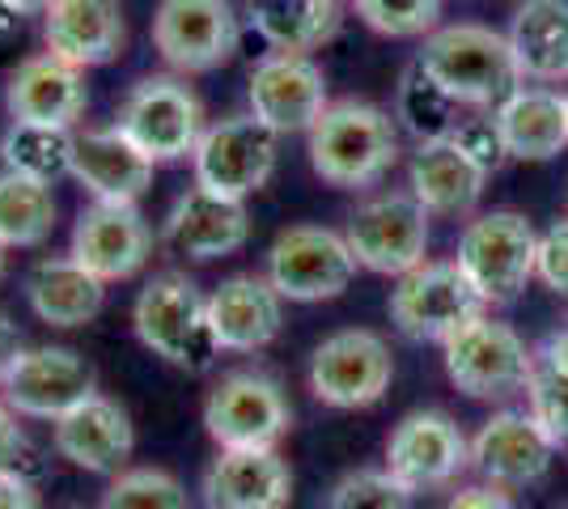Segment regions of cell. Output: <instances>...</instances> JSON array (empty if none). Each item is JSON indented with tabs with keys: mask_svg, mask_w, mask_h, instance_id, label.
<instances>
[{
	"mask_svg": "<svg viewBox=\"0 0 568 509\" xmlns=\"http://www.w3.org/2000/svg\"><path fill=\"white\" fill-rule=\"evenodd\" d=\"M310 170L339 192H369L399 162V123L365 98L332 102L306 132Z\"/></svg>",
	"mask_w": 568,
	"mask_h": 509,
	"instance_id": "cell-1",
	"label": "cell"
},
{
	"mask_svg": "<svg viewBox=\"0 0 568 509\" xmlns=\"http://www.w3.org/2000/svg\"><path fill=\"white\" fill-rule=\"evenodd\" d=\"M416 60L458 106H475V111H488V106L497 111L521 85L509 34L479 22L437 26L433 34H425Z\"/></svg>",
	"mask_w": 568,
	"mask_h": 509,
	"instance_id": "cell-2",
	"label": "cell"
},
{
	"mask_svg": "<svg viewBox=\"0 0 568 509\" xmlns=\"http://www.w3.org/2000/svg\"><path fill=\"white\" fill-rule=\"evenodd\" d=\"M132 332L158 362L200 374L221 357L209 327V297L187 272H158L132 302Z\"/></svg>",
	"mask_w": 568,
	"mask_h": 509,
	"instance_id": "cell-3",
	"label": "cell"
},
{
	"mask_svg": "<svg viewBox=\"0 0 568 509\" xmlns=\"http://www.w3.org/2000/svg\"><path fill=\"white\" fill-rule=\"evenodd\" d=\"M442 362L446 378L467 399L505 404L514 395H526V383L535 374V348H526V339L509 323L484 311L442 339Z\"/></svg>",
	"mask_w": 568,
	"mask_h": 509,
	"instance_id": "cell-4",
	"label": "cell"
},
{
	"mask_svg": "<svg viewBox=\"0 0 568 509\" xmlns=\"http://www.w3.org/2000/svg\"><path fill=\"white\" fill-rule=\"evenodd\" d=\"M115 128L153 166H170V162H191L209 123H204V102L183 77L153 73L128 90Z\"/></svg>",
	"mask_w": 568,
	"mask_h": 509,
	"instance_id": "cell-5",
	"label": "cell"
},
{
	"mask_svg": "<svg viewBox=\"0 0 568 509\" xmlns=\"http://www.w3.org/2000/svg\"><path fill=\"white\" fill-rule=\"evenodd\" d=\"M535 255H539V234L530 217L514 208H493L467 221V230L458 234L454 264L463 267L484 306H509L535 281Z\"/></svg>",
	"mask_w": 568,
	"mask_h": 509,
	"instance_id": "cell-6",
	"label": "cell"
},
{
	"mask_svg": "<svg viewBox=\"0 0 568 509\" xmlns=\"http://www.w3.org/2000/svg\"><path fill=\"white\" fill-rule=\"evenodd\" d=\"M276 162H281V136L251 111H242V115H225L204 128L200 145L191 153V179L195 187L213 195L251 200L267 187Z\"/></svg>",
	"mask_w": 568,
	"mask_h": 509,
	"instance_id": "cell-7",
	"label": "cell"
},
{
	"mask_svg": "<svg viewBox=\"0 0 568 509\" xmlns=\"http://www.w3.org/2000/svg\"><path fill=\"white\" fill-rule=\"evenodd\" d=\"M293 429V404L263 369H230L204 399V434L216 450H263L281 446Z\"/></svg>",
	"mask_w": 568,
	"mask_h": 509,
	"instance_id": "cell-8",
	"label": "cell"
},
{
	"mask_svg": "<svg viewBox=\"0 0 568 509\" xmlns=\"http://www.w3.org/2000/svg\"><path fill=\"white\" fill-rule=\"evenodd\" d=\"M353 246L344 238V230L327 225H288L276 234V243L267 246V267L263 276L276 285L284 302H332L339 293H348L356 281Z\"/></svg>",
	"mask_w": 568,
	"mask_h": 509,
	"instance_id": "cell-9",
	"label": "cell"
},
{
	"mask_svg": "<svg viewBox=\"0 0 568 509\" xmlns=\"http://www.w3.org/2000/svg\"><path fill=\"white\" fill-rule=\"evenodd\" d=\"M306 383L314 390V399L327 408H339V413L374 408L395 383L390 344L369 327L332 332L310 353Z\"/></svg>",
	"mask_w": 568,
	"mask_h": 509,
	"instance_id": "cell-10",
	"label": "cell"
},
{
	"mask_svg": "<svg viewBox=\"0 0 568 509\" xmlns=\"http://www.w3.org/2000/svg\"><path fill=\"white\" fill-rule=\"evenodd\" d=\"M149 39L170 73H213L237 55L242 18L234 0H162L153 9Z\"/></svg>",
	"mask_w": 568,
	"mask_h": 509,
	"instance_id": "cell-11",
	"label": "cell"
},
{
	"mask_svg": "<svg viewBox=\"0 0 568 509\" xmlns=\"http://www.w3.org/2000/svg\"><path fill=\"white\" fill-rule=\"evenodd\" d=\"M390 323L399 327L407 339L416 344H442L454 336L463 323H471L475 315H484V297L475 293V285L463 276V267L454 259H425L420 267L395 276L390 289Z\"/></svg>",
	"mask_w": 568,
	"mask_h": 509,
	"instance_id": "cell-12",
	"label": "cell"
},
{
	"mask_svg": "<svg viewBox=\"0 0 568 509\" xmlns=\"http://www.w3.org/2000/svg\"><path fill=\"white\" fill-rule=\"evenodd\" d=\"M428 217L433 213L412 192H382L348 213L344 238L365 272L403 276L428 259Z\"/></svg>",
	"mask_w": 568,
	"mask_h": 509,
	"instance_id": "cell-13",
	"label": "cell"
},
{
	"mask_svg": "<svg viewBox=\"0 0 568 509\" xmlns=\"http://www.w3.org/2000/svg\"><path fill=\"white\" fill-rule=\"evenodd\" d=\"M98 390V369L69 344H34L4 374L0 395L22 420H48L55 425L77 404H85Z\"/></svg>",
	"mask_w": 568,
	"mask_h": 509,
	"instance_id": "cell-14",
	"label": "cell"
},
{
	"mask_svg": "<svg viewBox=\"0 0 568 509\" xmlns=\"http://www.w3.org/2000/svg\"><path fill=\"white\" fill-rule=\"evenodd\" d=\"M471 467V437L458 429V420L437 408L407 413L386 437V471L412 497L450 488Z\"/></svg>",
	"mask_w": 568,
	"mask_h": 509,
	"instance_id": "cell-15",
	"label": "cell"
},
{
	"mask_svg": "<svg viewBox=\"0 0 568 509\" xmlns=\"http://www.w3.org/2000/svg\"><path fill=\"white\" fill-rule=\"evenodd\" d=\"M246 102H251V115L267 123L276 136H297V132H310L314 120L332 106L327 73L310 55L267 51L251 69Z\"/></svg>",
	"mask_w": 568,
	"mask_h": 509,
	"instance_id": "cell-16",
	"label": "cell"
},
{
	"mask_svg": "<svg viewBox=\"0 0 568 509\" xmlns=\"http://www.w3.org/2000/svg\"><path fill=\"white\" fill-rule=\"evenodd\" d=\"M69 255L77 264H85L94 276H102L106 285L132 281L149 255H153V230L144 221L141 204H102L90 200L77 225H72Z\"/></svg>",
	"mask_w": 568,
	"mask_h": 509,
	"instance_id": "cell-17",
	"label": "cell"
},
{
	"mask_svg": "<svg viewBox=\"0 0 568 509\" xmlns=\"http://www.w3.org/2000/svg\"><path fill=\"white\" fill-rule=\"evenodd\" d=\"M556 450L560 446L544 434V425L535 416L518 413V408H500L471 437V471L484 485L514 492V488L539 485L551 471Z\"/></svg>",
	"mask_w": 568,
	"mask_h": 509,
	"instance_id": "cell-18",
	"label": "cell"
},
{
	"mask_svg": "<svg viewBox=\"0 0 568 509\" xmlns=\"http://www.w3.org/2000/svg\"><path fill=\"white\" fill-rule=\"evenodd\" d=\"M51 446L60 459L90 476H119L136 450V429L119 399L94 390L85 404H77L51 425Z\"/></svg>",
	"mask_w": 568,
	"mask_h": 509,
	"instance_id": "cell-19",
	"label": "cell"
},
{
	"mask_svg": "<svg viewBox=\"0 0 568 509\" xmlns=\"http://www.w3.org/2000/svg\"><path fill=\"white\" fill-rule=\"evenodd\" d=\"M162 238L174 255L195 259V264H213L230 259L251 243V213L246 200L213 195L191 183L187 192L174 200V208L162 221Z\"/></svg>",
	"mask_w": 568,
	"mask_h": 509,
	"instance_id": "cell-20",
	"label": "cell"
},
{
	"mask_svg": "<svg viewBox=\"0 0 568 509\" xmlns=\"http://www.w3.org/2000/svg\"><path fill=\"white\" fill-rule=\"evenodd\" d=\"M90 106L85 73L64 64L60 55L39 51L26 55L4 81V111L9 123H48V128H77Z\"/></svg>",
	"mask_w": 568,
	"mask_h": 509,
	"instance_id": "cell-21",
	"label": "cell"
},
{
	"mask_svg": "<svg viewBox=\"0 0 568 509\" xmlns=\"http://www.w3.org/2000/svg\"><path fill=\"white\" fill-rule=\"evenodd\" d=\"M209 327L221 353H263L284 327V297L263 272L225 276L209 293Z\"/></svg>",
	"mask_w": 568,
	"mask_h": 509,
	"instance_id": "cell-22",
	"label": "cell"
},
{
	"mask_svg": "<svg viewBox=\"0 0 568 509\" xmlns=\"http://www.w3.org/2000/svg\"><path fill=\"white\" fill-rule=\"evenodd\" d=\"M43 43L72 69H102L128 48L123 0H51L43 13Z\"/></svg>",
	"mask_w": 568,
	"mask_h": 509,
	"instance_id": "cell-23",
	"label": "cell"
},
{
	"mask_svg": "<svg viewBox=\"0 0 568 509\" xmlns=\"http://www.w3.org/2000/svg\"><path fill=\"white\" fill-rule=\"evenodd\" d=\"M488 187V170L475 162L454 136L416 141L407 162V192L425 204L433 217H471Z\"/></svg>",
	"mask_w": 568,
	"mask_h": 509,
	"instance_id": "cell-24",
	"label": "cell"
},
{
	"mask_svg": "<svg viewBox=\"0 0 568 509\" xmlns=\"http://www.w3.org/2000/svg\"><path fill=\"white\" fill-rule=\"evenodd\" d=\"M209 509H288L293 501V471L276 446L263 450H216L204 480Z\"/></svg>",
	"mask_w": 568,
	"mask_h": 509,
	"instance_id": "cell-25",
	"label": "cell"
},
{
	"mask_svg": "<svg viewBox=\"0 0 568 509\" xmlns=\"http://www.w3.org/2000/svg\"><path fill=\"white\" fill-rule=\"evenodd\" d=\"M153 162L132 145L115 123L111 128H85L77 132L72 149V179L102 204H141L153 187Z\"/></svg>",
	"mask_w": 568,
	"mask_h": 509,
	"instance_id": "cell-26",
	"label": "cell"
},
{
	"mask_svg": "<svg viewBox=\"0 0 568 509\" xmlns=\"http://www.w3.org/2000/svg\"><path fill=\"white\" fill-rule=\"evenodd\" d=\"M26 302H30V315L39 323H48L55 332H77V327H90L102 315L106 281L94 276L85 264H77L64 251V255H48V259L30 267Z\"/></svg>",
	"mask_w": 568,
	"mask_h": 509,
	"instance_id": "cell-27",
	"label": "cell"
},
{
	"mask_svg": "<svg viewBox=\"0 0 568 509\" xmlns=\"http://www.w3.org/2000/svg\"><path fill=\"white\" fill-rule=\"evenodd\" d=\"M493 115L509 162H551L568 149V98L551 85H518Z\"/></svg>",
	"mask_w": 568,
	"mask_h": 509,
	"instance_id": "cell-28",
	"label": "cell"
},
{
	"mask_svg": "<svg viewBox=\"0 0 568 509\" xmlns=\"http://www.w3.org/2000/svg\"><path fill=\"white\" fill-rule=\"evenodd\" d=\"M509 48L521 81H568V0H521L509 22Z\"/></svg>",
	"mask_w": 568,
	"mask_h": 509,
	"instance_id": "cell-29",
	"label": "cell"
},
{
	"mask_svg": "<svg viewBox=\"0 0 568 509\" xmlns=\"http://www.w3.org/2000/svg\"><path fill=\"white\" fill-rule=\"evenodd\" d=\"M242 18L272 51L310 55L339 34L344 0H242Z\"/></svg>",
	"mask_w": 568,
	"mask_h": 509,
	"instance_id": "cell-30",
	"label": "cell"
},
{
	"mask_svg": "<svg viewBox=\"0 0 568 509\" xmlns=\"http://www.w3.org/2000/svg\"><path fill=\"white\" fill-rule=\"evenodd\" d=\"M77 128H48V123H9L0 136V166L55 187L72 174Z\"/></svg>",
	"mask_w": 568,
	"mask_h": 509,
	"instance_id": "cell-31",
	"label": "cell"
},
{
	"mask_svg": "<svg viewBox=\"0 0 568 509\" xmlns=\"http://www.w3.org/2000/svg\"><path fill=\"white\" fill-rule=\"evenodd\" d=\"M55 217H60V204L48 183L0 170V246L4 251L43 246L55 230Z\"/></svg>",
	"mask_w": 568,
	"mask_h": 509,
	"instance_id": "cell-32",
	"label": "cell"
},
{
	"mask_svg": "<svg viewBox=\"0 0 568 509\" xmlns=\"http://www.w3.org/2000/svg\"><path fill=\"white\" fill-rule=\"evenodd\" d=\"M454 102L433 77L420 69V60H412L399 77V98H395V120L416 136V141H442V136H454Z\"/></svg>",
	"mask_w": 568,
	"mask_h": 509,
	"instance_id": "cell-33",
	"label": "cell"
},
{
	"mask_svg": "<svg viewBox=\"0 0 568 509\" xmlns=\"http://www.w3.org/2000/svg\"><path fill=\"white\" fill-rule=\"evenodd\" d=\"M98 509H191V497L166 467H123L111 476Z\"/></svg>",
	"mask_w": 568,
	"mask_h": 509,
	"instance_id": "cell-34",
	"label": "cell"
},
{
	"mask_svg": "<svg viewBox=\"0 0 568 509\" xmlns=\"http://www.w3.org/2000/svg\"><path fill=\"white\" fill-rule=\"evenodd\" d=\"M446 0H353L356 18L386 39H425L442 22Z\"/></svg>",
	"mask_w": 568,
	"mask_h": 509,
	"instance_id": "cell-35",
	"label": "cell"
},
{
	"mask_svg": "<svg viewBox=\"0 0 568 509\" xmlns=\"http://www.w3.org/2000/svg\"><path fill=\"white\" fill-rule=\"evenodd\" d=\"M327 509H412V492L386 467H361L332 488Z\"/></svg>",
	"mask_w": 568,
	"mask_h": 509,
	"instance_id": "cell-36",
	"label": "cell"
},
{
	"mask_svg": "<svg viewBox=\"0 0 568 509\" xmlns=\"http://www.w3.org/2000/svg\"><path fill=\"white\" fill-rule=\"evenodd\" d=\"M526 413L544 425L556 446H568V374L535 362V374L526 383Z\"/></svg>",
	"mask_w": 568,
	"mask_h": 509,
	"instance_id": "cell-37",
	"label": "cell"
},
{
	"mask_svg": "<svg viewBox=\"0 0 568 509\" xmlns=\"http://www.w3.org/2000/svg\"><path fill=\"white\" fill-rule=\"evenodd\" d=\"M454 141L471 153L479 166L488 174H497L505 162H509V149H505V136H500L497 115H479V120H463L454 128Z\"/></svg>",
	"mask_w": 568,
	"mask_h": 509,
	"instance_id": "cell-38",
	"label": "cell"
},
{
	"mask_svg": "<svg viewBox=\"0 0 568 509\" xmlns=\"http://www.w3.org/2000/svg\"><path fill=\"white\" fill-rule=\"evenodd\" d=\"M535 281L556 297H568V217L547 225L539 234V255H535Z\"/></svg>",
	"mask_w": 568,
	"mask_h": 509,
	"instance_id": "cell-39",
	"label": "cell"
},
{
	"mask_svg": "<svg viewBox=\"0 0 568 509\" xmlns=\"http://www.w3.org/2000/svg\"><path fill=\"white\" fill-rule=\"evenodd\" d=\"M22 416L13 413L0 395V476H34V441L18 425Z\"/></svg>",
	"mask_w": 568,
	"mask_h": 509,
	"instance_id": "cell-40",
	"label": "cell"
},
{
	"mask_svg": "<svg viewBox=\"0 0 568 509\" xmlns=\"http://www.w3.org/2000/svg\"><path fill=\"white\" fill-rule=\"evenodd\" d=\"M446 509H518V506H514V497L497 485H467L446 501Z\"/></svg>",
	"mask_w": 568,
	"mask_h": 509,
	"instance_id": "cell-41",
	"label": "cell"
},
{
	"mask_svg": "<svg viewBox=\"0 0 568 509\" xmlns=\"http://www.w3.org/2000/svg\"><path fill=\"white\" fill-rule=\"evenodd\" d=\"M0 509H43L26 476H0Z\"/></svg>",
	"mask_w": 568,
	"mask_h": 509,
	"instance_id": "cell-42",
	"label": "cell"
},
{
	"mask_svg": "<svg viewBox=\"0 0 568 509\" xmlns=\"http://www.w3.org/2000/svg\"><path fill=\"white\" fill-rule=\"evenodd\" d=\"M22 348H26V339H22V332H18V323L0 311V383H4V374L13 369V362L22 357Z\"/></svg>",
	"mask_w": 568,
	"mask_h": 509,
	"instance_id": "cell-43",
	"label": "cell"
},
{
	"mask_svg": "<svg viewBox=\"0 0 568 509\" xmlns=\"http://www.w3.org/2000/svg\"><path fill=\"white\" fill-rule=\"evenodd\" d=\"M535 362L547 365V369H560V374H568V327L551 332V336L535 348Z\"/></svg>",
	"mask_w": 568,
	"mask_h": 509,
	"instance_id": "cell-44",
	"label": "cell"
},
{
	"mask_svg": "<svg viewBox=\"0 0 568 509\" xmlns=\"http://www.w3.org/2000/svg\"><path fill=\"white\" fill-rule=\"evenodd\" d=\"M18 26H22V13L9 0H0V43H9L18 34Z\"/></svg>",
	"mask_w": 568,
	"mask_h": 509,
	"instance_id": "cell-45",
	"label": "cell"
},
{
	"mask_svg": "<svg viewBox=\"0 0 568 509\" xmlns=\"http://www.w3.org/2000/svg\"><path fill=\"white\" fill-rule=\"evenodd\" d=\"M9 4H13V9L22 13V18H34V13L43 18V13H48V4H51V0H9Z\"/></svg>",
	"mask_w": 568,
	"mask_h": 509,
	"instance_id": "cell-46",
	"label": "cell"
},
{
	"mask_svg": "<svg viewBox=\"0 0 568 509\" xmlns=\"http://www.w3.org/2000/svg\"><path fill=\"white\" fill-rule=\"evenodd\" d=\"M0 272H4V246H0Z\"/></svg>",
	"mask_w": 568,
	"mask_h": 509,
	"instance_id": "cell-47",
	"label": "cell"
},
{
	"mask_svg": "<svg viewBox=\"0 0 568 509\" xmlns=\"http://www.w3.org/2000/svg\"><path fill=\"white\" fill-rule=\"evenodd\" d=\"M565 98H568V94H565Z\"/></svg>",
	"mask_w": 568,
	"mask_h": 509,
	"instance_id": "cell-48",
	"label": "cell"
}]
</instances>
